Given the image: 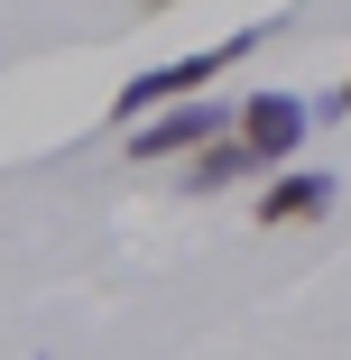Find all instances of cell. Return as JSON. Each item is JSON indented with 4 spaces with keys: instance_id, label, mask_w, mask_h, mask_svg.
Instances as JSON below:
<instances>
[{
    "instance_id": "obj_5",
    "label": "cell",
    "mask_w": 351,
    "mask_h": 360,
    "mask_svg": "<svg viewBox=\"0 0 351 360\" xmlns=\"http://www.w3.org/2000/svg\"><path fill=\"white\" fill-rule=\"evenodd\" d=\"M241 176H259V148H250L241 129H231V139H203L194 167H185V185H194V194H231Z\"/></svg>"
},
{
    "instance_id": "obj_2",
    "label": "cell",
    "mask_w": 351,
    "mask_h": 360,
    "mask_svg": "<svg viewBox=\"0 0 351 360\" xmlns=\"http://www.w3.org/2000/svg\"><path fill=\"white\" fill-rule=\"evenodd\" d=\"M203 139H222V102L185 93V102H158V111L129 120V158H139V167H158V158H194Z\"/></svg>"
},
{
    "instance_id": "obj_4",
    "label": "cell",
    "mask_w": 351,
    "mask_h": 360,
    "mask_svg": "<svg viewBox=\"0 0 351 360\" xmlns=\"http://www.w3.org/2000/svg\"><path fill=\"white\" fill-rule=\"evenodd\" d=\"M333 194H342V185H333L324 167H277V176L259 185V203H250V212H259V231H296V222H324Z\"/></svg>"
},
{
    "instance_id": "obj_1",
    "label": "cell",
    "mask_w": 351,
    "mask_h": 360,
    "mask_svg": "<svg viewBox=\"0 0 351 360\" xmlns=\"http://www.w3.org/2000/svg\"><path fill=\"white\" fill-rule=\"evenodd\" d=\"M268 28H231L222 46H194V56H176V65H148V75H129L120 93H111V129H129L139 111H158V102H185V93H213L222 75H231V65L259 46Z\"/></svg>"
},
{
    "instance_id": "obj_6",
    "label": "cell",
    "mask_w": 351,
    "mask_h": 360,
    "mask_svg": "<svg viewBox=\"0 0 351 360\" xmlns=\"http://www.w3.org/2000/svg\"><path fill=\"white\" fill-rule=\"evenodd\" d=\"M314 120H351V75H342V93H324V102H314Z\"/></svg>"
},
{
    "instance_id": "obj_7",
    "label": "cell",
    "mask_w": 351,
    "mask_h": 360,
    "mask_svg": "<svg viewBox=\"0 0 351 360\" xmlns=\"http://www.w3.org/2000/svg\"><path fill=\"white\" fill-rule=\"evenodd\" d=\"M158 10H176V0H139V19H158Z\"/></svg>"
},
{
    "instance_id": "obj_3",
    "label": "cell",
    "mask_w": 351,
    "mask_h": 360,
    "mask_svg": "<svg viewBox=\"0 0 351 360\" xmlns=\"http://www.w3.org/2000/svg\"><path fill=\"white\" fill-rule=\"evenodd\" d=\"M305 129H314V102H296V93H250L241 102V139L259 148V167H287L305 148Z\"/></svg>"
}]
</instances>
